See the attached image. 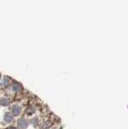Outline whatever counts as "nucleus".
Wrapping results in <instances>:
<instances>
[{"label": "nucleus", "mask_w": 128, "mask_h": 129, "mask_svg": "<svg viewBox=\"0 0 128 129\" xmlns=\"http://www.w3.org/2000/svg\"><path fill=\"white\" fill-rule=\"evenodd\" d=\"M7 129H16V128H14V127H8Z\"/></svg>", "instance_id": "obj_1"}]
</instances>
